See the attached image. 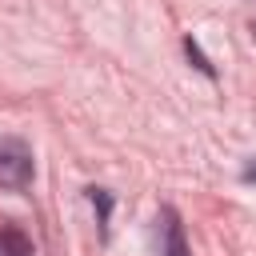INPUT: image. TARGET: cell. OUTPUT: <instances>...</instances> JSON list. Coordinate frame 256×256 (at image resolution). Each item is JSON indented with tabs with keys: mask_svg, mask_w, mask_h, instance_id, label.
I'll list each match as a JSON object with an SVG mask.
<instances>
[{
	"mask_svg": "<svg viewBox=\"0 0 256 256\" xmlns=\"http://www.w3.org/2000/svg\"><path fill=\"white\" fill-rule=\"evenodd\" d=\"M32 148L20 136H0V188H28Z\"/></svg>",
	"mask_w": 256,
	"mask_h": 256,
	"instance_id": "1",
	"label": "cell"
},
{
	"mask_svg": "<svg viewBox=\"0 0 256 256\" xmlns=\"http://www.w3.org/2000/svg\"><path fill=\"white\" fill-rule=\"evenodd\" d=\"M156 240H160V256H188V244H184V224L172 208H160L156 216Z\"/></svg>",
	"mask_w": 256,
	"mask_h": 256,
	"instance_id": "2",
	"label": "cell"
},
{
	"mask_svg": "<svg viewBox=\"0 0 256 256\" xmlns=\"http://www.w3.org/2000/svg\"><path fill=\"white\" fill-rule=\"evenodd\" d=\"M32 248H28V240L16 232V228H4L0 232V256H28Z\"/></svg>",
	"mask_w": 256,
	"mask_h": 256,
	"instance_id": "3",
	"label": "cell"
},
{
	"mask_svg": "<svg viewBox=\"0 0 256 256\" xmlns=\"http://www.w3.org/2000/svg\"><path fill=\"white\" fill-rule=\"evenodd\" d=\"M88 200L96 204V212H100V224H104V232H108V212H112V192H104V188H88Z\"/></svg>",
	"mask_w": 256,
	"mask_h": 256,
	"instance_id": "4",
	"label": "cell"
},
{
	"mask_svg": "<svg viewBox=\"0 0 256 256\" xmlns=\"http://www.w3.org/2000/svg\"><path fill=\"white\" fill-rule=\"evenodd\" d=\"M184 52H188V60H196V68H200V72H204V76H212V64H208V60H204V52H200V48H196V40H192V36H188V40H184Z\"/></svg>",
	"mask_w": 256,
	"mask_h": 256,
	"instance_id": "5",
	"label": "cell"
},
{
	"mask_svg": "<svg viewBox=\"0 0 256 256\" xmlns=\"http://www.w3.org/2000/svg\"><path fill=\"white\" fill-rule=\"evenodd\" d=\"M244 180H256V164H248V168H244Z\"/></svg>",
	"mask_w": 256,
	"mask_h": 256,
	"instance_id": "6",
	"label": "cell"
}]
</instances>
